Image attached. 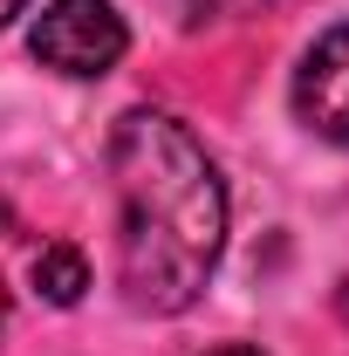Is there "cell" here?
Returning <instances> with one entry per match:
<instances>
[{
    "instance_id": "cell-1",
    "label": "cell",
    "mask_w": 349,
    "mask_h": 356,
    "mask_svg": "<svg viewBox=\"0 0 349 356\" xmlns=\"http://www.w3.org/2000/svg\"><path fill=\"white\" fill-rule=\"evenodd\" d=\"M117 281L144 315H185L226 254V178L172 110L137 103L110 131Z\"/></svg>"
},
{
    "instance_id": "cell-2",
    "label": "cell",
    "mask_w": 349,
    "mask_h": 356,
    "mask_svg": "<svg viewBox=\"0 0 349 356\" xmlns=\"http://www.w3.org/2000/svg\"><path fill=\"white\" fill-rule=\"evenodd\" d=\"M28 48H35V62L55 69V76L96 83V76H110V69L124 62L131 28H124V14H117L110 0H55V7H42Z\"/></svg>"
},
{
    "instance_id": "cell-3",
    "label": "cell",
    "mask_w": 349,
    "mask_h": 356,
    "mask_svg": "<svg viewBox=\"0 0 349 356\" xmlns=\"http://www.w3.org/2000/svg\"><path fill=\"white\" fill-rule=\"evenodd\" d=\"M295 117H302L322 144L349 151V21L329 28V35L302 55V69H295Z\"/></svg>"
},
{
    "instance_id": "cell-4",
    "label": "cell",
    "mask_w": 349,
    "mask_h": 356,
    "mask_svg": "<svg viewBox=\"0 0 349 356\" xmlns=\"http://www.w3.org/2000/svg\"><path fill=\"white\" fill-rule=\"evenodd\" d=\"M35 288H42L48 309H76V302H83V288H89V261H83V247H69V240L42 247V254H35Z\"/></svg>"
},
{
    "instance_id": "cell-5",
    "label": "cell",
    "mask_w": 349,
    "mask_h": 356,
    "mask_svg": "<svg viewBox=\"0 0 349 356\" xmlns=\"http://www.w3.org/2000/svg\"><path fill=\"white\" fill-rule=\"evenodd\" d=\"M267 0H178V14L185 21H219V14H254Z\"/></svg>"
},
{
    "instance_id": "cell-6",
    "label": "cell",
    "mask_w": 349,
    "mask_h": 356,
    "mask_svg": "<svg viewBox=\"0 0 349 356\" xmlns=\"http://www.w3.org/2000/svg\"><path fill=\"white\" fill-rule=\"evenodd\" d=\"M7 322H14V295H7V281H0V336H7Z\"/></svg>"
},
{
    "instance_id": "cell-7",
    "label": "cell",
    "mask_w": 349,
    "mask_h": 356,
    "mask_svg": "<svg viewBox=\"0 0 349 356\" xmlns=\"http://www.w3.org/2000/svg\"><path fill=\"white\" fill-rule=\"evenodd\" d=\"M213 356H267V350H254V343H226V350H213Z\"/></svg>"
},
{
    "instance_id": "cell-8",
    "label": "cell",
    "mask_w": 349,
    "mask_h": 356,
    "mask_svg": "<svg viewBox=\"0 0 349 356\" xmlns=\"http://www.w3.org/2000/svg\"><path fill=\"white\" fill-rule=\"evenodd\" d=\"M21 7H28V0H0V28H7V21H14Z\"/></svg>"
}]
</instances>
